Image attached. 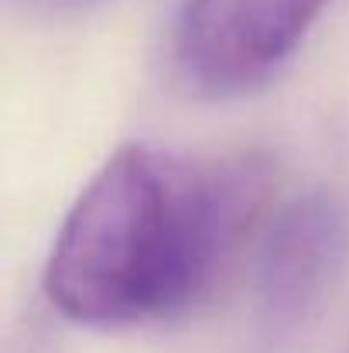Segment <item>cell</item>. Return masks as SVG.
<instances>
[{"label": "cell", "mask_w": 349, "mask_h": 353, "mask_svg": "<svg viewBox=\"0 0 349 353\" xmlns=\"http://www.w3.org/2000/svg\"><path fill=\"white\" fill-rule=\"evenodd\" d=\"M271 185L260 158H185L123 144L69 206L45 295L69 323L144 326L185 312L250 230Z\"/></svg>", "instance_id": "obj_1"}, {"label": "cell", "mask_w": 349, "mask_h": 353, "mask_svg": "<svg viewBox=\"0 0 349 353\" xmlns=\"http://www.w3.org/2000/svg\"><path fill=\"white\" fill-rule=\"evenodd\" d=\"M329 0H182L171 69L199 100L264 90L302 48Z\"/></svg>", "instance_id": "obj_2"}, {"label": "cell", "mask_w": 349, "mask_h": 353, "mask_svg": "<svg viewBox=\"0 0 349 353\" xmlns=\"http://www.w3.org/2000/svg\"><path fill=\"white\" fill-rule=\"evenodd\" d=\"M346 250V210L326 192H308L274 216L253 278V319L267 347L295 340L319 316Z\"/></svg>", "instance_id": "obj_3"}, {"label": "cell", "mask_w": 349, "mask_h": 353, "mask_svg": "<svg viewBox=\"0 0 349 353\" xmlns=\"http://www.w3.org/2000/svg\"><path fill=\"white\" fill-rule=\"evenodd\" d=\"M14 7H21L24 14H38V17H76V14H89L110 0H10Z\"/></svg>", "instance_id": "obj_4"}]
</instances>
